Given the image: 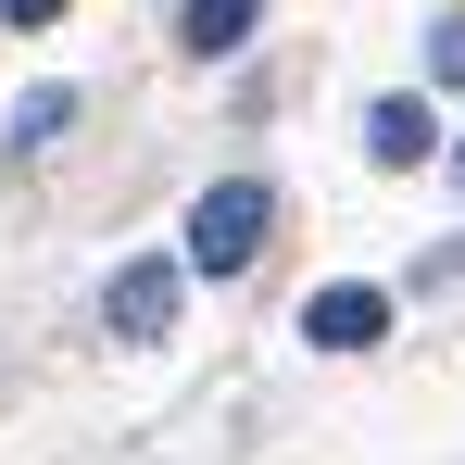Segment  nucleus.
I'll return each mask as SVG.
<instances>
[{"instance_id":"1","label":"nucleus","mask_w":465,"mask_h":465,"mask_svg":"<svg viewBox=\"0 0 465 465\" xmlns=\"http://www.w3.org/2000/svg\"><path fill=\"white\" fill-rule=\"evenodd\" d=\"M277 227V202H264V176H214L202 202H189V277H239L252 252Z\"/></svg>"},{"instance_id":"2","label":"nucleus","mask_w":465,"mask_h":465,"mask_svg":"<svg viewBox=\"0 0 465 465\" xmlns=\"http://www.w3.org/2000/svg\"><path fill=\"white\" fill-rule=\"evenodd\" d=\"M101 314H114V340H176V314H189V264H163V252H139V264H114V290H101Z\"/></svg>"},{"instance_id":"3","label":"nucleus","mask_w":465,"mask_h":465,"mask_svg":"<svg viewBox=\"0 0 465 465\" xmlns=\"http://www.w3.org/2000/svg\"><path fill=\"white\" fill-rule=\"evenodd\" d=\"M302 340H314V352H378V340H390V290H378V277H327V290L302 302Z\"/></svg>"},{"instance_id":"4","label":"nucleus","mask_w":465,"mask_h":465,"mask_svg":"<svg viewBox=\"0 0 465 465\" xmlns=\"http://www.w3.org/2000/svg\"><path fill=\"white\" fill-rule=\"evenodd\" d=\"M252 25H264V0H189V13H176V38H189L202 64H227V51H252Z\"/></svg>"},{"instance_id":"5","label":"nucleus","mask_w":465,"mask_h":465,"mask_svg":"<svg viewBox=\"0 0 465 465\" xmlns=\"http://www.w3.org/2000/svg\"><path fill=\"white\" fill-rule=\"evenodd\" d=\"M365 152H378L390 176H402V163H428V101H378V114H365Z\"/></svg>"},{"instance_id":"6","label":"nucleus","mask_w":465,"mask_h":465,"mask_svg":"<svg viewBox=\"0 0 465 465\" xmlns=\"http://www.w3.org/2000/svg\"><path fill=\"white\" fill-rule=\"evenodd\" d=\"M64 126H76V88H25V101H13V152H51V139H64Z\"/></svg>"},{"instance_id":"7","label":"nucleus","mask_w":465,"mask_h":465,"mask_svg":"<svg viewBox=\"0 0 465 465\" xmlns=\"http://www.w3.org/2000/svg\"><path fill=\"white\" fill-rule=\"evenodd\" d=\"M428 76L465 88V13H440V25H428Z\"/></svg>"},{"instance_id":"8","label":"nucleus","mask_w":465,"mask_h":465,"mask_svg":"<svg viewBox=\"0 0 465 465\" xmlns=\"http://www.w3.org/2000/svg\"><path fill=\"white\" fill-rule=\"evenodd\" d=\"M51 13H64V0H0V25H51Z\"/></svg>"},{"instance_id":"9","label":"nucleus","mask_w":465,"mask_h":465,"mask_svg":"<svg viewBox=\"0 0 465 465\" xmlns=\"http://www.w3.org/2000/svg\"><path fill=\"white\" fill-rule=\"evenodd\" d=\"M453 176H465V152H453Z\"/></svg>"}]
</instances>
